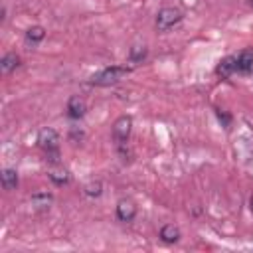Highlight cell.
Returning a JSON list of instances; mask_svg holds the SVG:
<instances>
[{
	"mask_svg": "<svg viewBox=\"0 0 253 253\" xmlns=\"http://www.w3.org/2000/svg\"><path fill=\"white\" fill-rule=\"evenodd\" d=\"M45 160L51 162V164H57V162H59V148H49V150H45Z\"/></svg>",
	"mask_w": 253,
	"mask_h": 253,
	"instance_id": "obj_17",
	"label": "cell"
},
{
	"mask_svg": "<svg viewBox=\"0 0 253 253\" xmlns=\"http://www.w3.org/2000/svg\"><path fill=\"white\" fill-rule=\"evenodd\" d=\"M47 176H49V180H51L55 186H65V184H69V180H71L69 170L63 168V166H55V168H51V170L47 172Z\"/></svg>",
	"mask_w": 253,
	"mask_h": 253,
	"instance_id": "obj_7",
	"label": "cell"
},
{
	"mask_svg": "<svg viewBox=\"0 0 253 253\" xmlns=\"http://www.w3.org/2000/svg\"><path fill=\"white\" fill-rule=\"evenodd\" d=\"M235 65H237V71L249 73V71L253 69V49H243V51L235 57Z\"/></svg>",
	"mask_w": 253,
	"mask_h": 253,
	"instance_id": "obj_8",
	"label": "cell"
},
{
	"mask_svg": "<svg viewBox=\"0 0 253 253\" xmlns=\"http://www.w3.org/2000/svg\"><path fill=\"white\" fill-rule=\"evenodd\" d=\"M249 4H251V6H253V0H249Z\"/></svg>",
	"mask_w": 253,
	"mask_h": 253,
	"instance_id": "obj_20",
	"label": "cell"
},
{
	"mask_svg": "<svg viewBox=\"0 0 253 253\" xmlns=\"http://www.w3.org/2000/svg\"><path fill=\"white\" fill-rule=\"evenodd\" d=\"M117 217H119V221H125V223L132 221L136 217V204L128 198L119 200L117 202Z\"/></svg>",
	"mask_w": 253,
	"mask_h": 253,
	"instance_id": "obj_5",
	"label": "cell"
},
{
	"mask_svg": "<svg viewBox=\"0 0 253 253\" xmlns=\"http://www.w3.org/2000/svg\"><path fill=\"white\" fill-rule=\"evenodd\" d=\"M83 194H85L87 198H99V196L103 194V184H101V180H91V182H87V184L83 186Z\"/></svg>",
	"mask_w": 253,
	"mask_h": 253,
	"instance_id": "obj_14",
	"label": "cell"
},
{
	"mask_svg": "<svg viewBox=\"0 0 253 253\" xmlns=\"http://www.w3.org/2000/svg\"><path fill=\"white\" fill-rule=\"evenodd\" d=\"M146 53H148L146 45H142V43H134V45L130 47V51H128V57H130V61L140 63V61L146 57Z\"/></svg>",
	"mask_w": 253,
	"mask_h": 253,
	"instance_id": "obj_16",
	"label": "cell"
},
{
	"mask_svg": "<svg viewBox=\"0 0 253 253\" xmlns=\"http://www.w3.org/2000/svg\"><path fill=\"white\" fill-rule=\"evenodd\" d=\"M0 180H2L4 190H8V192L18 188V172L14 168H4L0 174Z\"/></svg>",
	"mask_w": 253,
	"mask_h": 253,
	"instance_id": "obj_10",
	"label": "cell"
},
{
	"mask_svg": "<svg viewBox=\"0 0 253 253\" xmlns=\"http://www.w3.org/2000/svg\"><path fill=\"white\" fill-rule=\"evenodd\" d=\"M233 71H237V65H235V57L227 55V57H223V59L217 63V75H219V77L227 79V77H231V75H233Z\"/></svg>",
	"mask_w": 253,
	"mask_h": 253,
	"instance_id": "obj_9",
	"label": "cell"
},
{
	"mask_svg": "<svg viewBox=\"0 0 253 253\" xmlns=\"http://www.w3.org/2000/svg\"><path fill=\"white\" fill-rule=\"evenodd\" d=\"M85 111H87V105L79 95L69 97V101H67V117L69 119H81L85 115Z\"/></svg>",
	"mask_w": 253,
	"mask_h": 253,
	"instance_id": "obj_6",
	"label": "cell"
},
{
	"mask_svg": "<svg viewBox=\"0 0 253 253\" xmlns=\"http://www.w3.org/2000/svg\"><path fill=\"white\" fill-rule=\"evenodd\" d=\"M38 146L43 148V150H49V148H57L59 146V132L55 128H42L38 132Z\"/></svg>",
	"mask_w": 253,
	"mask_h": 253,
	"instance_id": "obj_4",
	"label": "cell"
},
{
	"mask_svg": "<svg viewBox=\"0 0 253 253\" xmlns=\"http://www.w3.org/2000/svg\"><path fill=\"white\" fill-rule=\"evenodd\" d=\"M18 65H20V57H18L16 53H6V55L2 57V61H0L2 73H12Z\"/></svg>",
	"mask_w": 253,
	"mask_h": 253,
	"instance_id": "obj_13",
	"label": "cell"
},
{
	"mask_svg": "<svg viewBox=\"0 0 253 253\" xmlns=\"http://www.w3.org/2000/svg\"><path fill=\"white\" fill-rule=\"evenodd\" d=\"M180 20H182V12L178 8H174V6H166V8L158 10L154 24H156V30L158 32H166V30L174 28Z\"/></svg>",
	"mask_w": 253,
	"mask_h": 253,
	"instance_id": "obj_2",
	"label": "cell"
},
{
	"mask_svg": "<svg viewBox=\"0 0 253 253\" xmlns=\"http://www.w3.org/2000/svg\"><path fill=\"white\" fill-rule=\"evenodd\" d=\"M51 202H53V196H51L49 192H45V190H40V192H34V194H32V204H34L36 208H40V210L49 208Z\"/></svg>",
	"mask_w": 253,
	"mask_h": 253,
	"instance_id": "obj_12",
	"label": "cell"
},
{
	"mask_svg": "<svg viewBox=\"0 0 253 253\" xmlns=\"http://www.w3.org/2000/svg\"><path fill=\"white\" fill-rule=\"evenodd\" d=\"M249 208H251V211H253V196L249 198Z\"/></svg>",
	"mask_w": 253,
	"mask_h": 253,
	"instance_id": "obj_19",
	"label": "cell"
},
{
	"mask_svg": "<svg viewBox=\"0 0 253 253\" xmlns=\"http://www.w3.org/2000/svg\"><path fill=\"white\" fill-rule=\"evenodd\" d=\"M217 119H219V121H223V125H225V126H229V117H227L225 113L217 111Z\"/></svg>",
	"mask_w": 253,
	"mask_h": 253,
	"instance_id": "obj_18",
	"label": "cell"
},
{
	"mask_svg": "<svg viewBox=\"0 0 253 253\" xmlns=\"http://www.w3.org/2000/svg\"><path fill=\"white\" fill-rule=\"evenodd\" d=\"M130 128H132V119H130L128 115L119 117V119L115 121V125H113V138H115L119 144L126 142L128 136H130Z\"/></svg>",
	"mask_w": 253,
	"mask_h": 253,
	"instance_id": "obj_3",
	"label": "cell"
},
{
	"mask_svg": "<svg viewBox=\"0 0 253 253\" xmlns=\"http://www.w3.org/2000/svg\"><path fill=\"white\" fill-rule=\"evenodd\" d=\"M43 38H45V30H43L42 26H32V28H28V32H26V40H28L30 43H40Z\"/></svg>",
	"mask_w": 253,
	"mask_h": 253,
	"instance_id": "obj_15",
	"label": "cell"
},
{
	"mask_svg": "<svg viewBox=\"0 0 253 253\" xmlns=\"http://www.w3.org/2000/svg\"><path fill=\"white\" fill-rule=\"evenodd\" d=\"M128 73H130V67H126V65H113V67H107V69L95 73V75L91 77V83H93V85L107 87V85H113V83L121 81V79H123L125 75H128Z\"/></svg>",
	"mask_w": 253,
	"mask_h": 253,
	"instance_id": "obj_1",
	"label": "cell"
},
{
	"mask_svg": "<svg viewBox=\"0 0 253 253\" xmlns=\"http://www.w3.org/2000/svg\"><path fill=\"white\" fill-rule=\"evenodd\" d=\"M160 239H162L164 243H176V241L180 239V229H178V225H174V223L162 225V227H160Z\"/></svg>",
	"mask_w": 253,
	"mask_h": 253,
	"instance_id": "obj_11",
	"label": "cell"
}]
</instances>
